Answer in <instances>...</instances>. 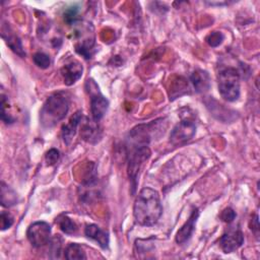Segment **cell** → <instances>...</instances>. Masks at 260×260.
I'll return each mask as SVG.
<instances>
[{
    "label": "cell",
    "mask_w": 260,
    "mask_h": 260,
    "mask_svg": "<svg viewBox=\"0 0 260 260\" xmlns=\"http://www.w3.org/2000/svg\"><path fill=\"white\" fill-rule=\"evenodd\" d=\"M161 213L162 205L158 192L149 187L141 189L133 206L135 221L142 226H152L158 221Z\"/></svg>",
    "instance_id": "obj_1"
},
{
    "label": "cell",
    "mask_w": 260,
    "mask_h": 260,
    "mask_svg": "<svg viewBox=\"0 0 260 260\" xmlns=\"http://www.w3.org/2000/svg\"><path fill=\"white\" fill-rule=\"evenodd\" d=\"M69 110V98L63 91L54 92L44 103L40 112V122L45 128L54 127L65 118Z\"/></svg>",
    "instance_id": "obj_2"
},
{
    "label": "cell",
    "mask_w": 260,
    "mask_h": 260,
    "mask_svg": "<svg viewBox=\"0 0 260 260\" xmlns=\"http://www.w3.org/2000/svg\"><path fill=\"white\" fill-rule=\"evenodd\" d=\"M127 173L132 188V194L136 190L138 178L146 161L150 157V149L148 145H127Z\"/></svg>",
    "instance_id": "obj_3"
},
{
    "label": "cell",
    "mask_w": 260,
    "mask_h": 260,
    "mask_svg": "<svg viewBox=\"0 0 260 260\" xmlns=\"http://www.w3.org/2000/svg\"><path fill=\"white\" fill-rule=\"evenodd\" d=\"M218 91L228 102H235L240 96V73L236 68L228 67L218 73Z\"/></svg>",
    "instance_id": "obj_4"
},
{
    "label": "cell",
    "mask_w": 260,
    "mask_h": 260,
    "mask_svg": "<svg viewBox=\"0 0 260 260\" xmlns=\"http://www.w3.org/2000/svg\"><path fill=\"white\" fill-rule=\"evenodd\" d=\"M93 80L88 79L85 83V88L90 95V113L91 118L99 122L107 113L109 108V101L100 92L98 84L95 85L94 89H92Z\"/></svg>",
    "instance_id": "obj_5"
},
{
    "label": "cell",
    "mask_w": 260,
    "mask_h": 260,
    "mask_svg": "<svg viewBox=\"0 0 260 260\" xmlns=\"http://www.w3.org/2000/svg\"><path fill=\"white\" fill-rule=\"evenodd\" d=\"M26 238L32 247H44L51 241V225L46 221L32 222L26 231Z\"/></svg>",
    "instance_id": "obj_6"
},
{
    "label": "cell",
    "mask_w": 260,
    "mask_h": 260,
    "mask_svg": "<svg viewBox=\"0 0 260 260\" xmlns=\"http://www.w3.org/2000/svg\"><path fill=\"white\" fill-rule=\"evenodd\" d=\"M196 133V125L192 120H182L172 129L170 142L173 145H182L193 138Z\"/></svg>",
    "instance_id": "obj_7"
},
{
    "label": "cell",
    "mask_w": 260,
    "mask_h": 260,
    "mask_svg": "<svg viewBox=\"0 0 260 260\" xmlns=\"http://www.w3.org/2000/svg\"><path fill=\"white\" fill-rule=\"evenodd\" d=\"M244 243V235L239 228H230L219 239V245L224 253L238 250Z\"/></svg>",
    "instance_id": "obj_8"
},
{
    "label": "cell",
    "mask_w": 260,
    "mask_h": 260,
    "mask_svg": "<svg viewBox=\"0 0 260 260\" xmlns=\"http://www.w3.org/2000/svg\"><path fill=\"white\" fill-rule=\"evenodd\" d=\"M80 126V137L91 144L98 143L102 139V129L99 125V122L94 121L92 118L82 117V120L79 124Z\"/></svg>",
    "instance_id": "obj_9"
},
{
    "label": "cell",
    "mask_w": 260,
    "mask_h": 260,
    "mask_svg": "<svg viewBox=\"0 0 260 260\" xmlns=\"http://www.w3.org/2000/svg\"><path fill=\"white\" fill-rule=\"evenodd\" d=\"M198 216H199L198 208L194 207L193 210L191 211V214L188 217L187 221L177 232L176 242L178 244H184L191 238V236L195 230V224H196Z\"/></svg>",
    "instance_id": "obj_10"
},
{
    "label": "cell",
    "mask_w": 260,
    "mask_h": 260,
    "mask_svg": "<svg viewBox=\"0 0 260 260\" xmlns=\"http://www.w3.org/2000/svg\"><path fill=\"white\" fill-rule=\"evenodd\" d=\"M83 67L80 62L73 60L69 63H66L61 68V74L64 79V83L66 85L74 84L82 75Z\"/></svg>",
    "instance_id": "obj_11"
},
{
    "label": "cell",
    "mask_w": 260,
    "mask_h": 260,
    "mask_svg": "<svg viewBox=\"0 0 260 260\" xmlns=\"http://www.w3.org/2000/svg\"><path fill=\"white\" fill-rule=\"evenodd\" d=\"M84 234L87 238L95 241L102 249L106 250L109 248V234L103 231L99 225L94 223L87 224L84 229Z\"/></svg>",
    "instance_id": "obj_12"
},
{
    "label": "cell",
    "mask_w": 260,
    "mask_h": 260,
    "mask_svg": "<svg viewBox=\"0 0 260 260\" xmlns=\"http://www.w3.org/2000/svg\"><path fill=\"white\" fill-rule=\"evenodd\" d=\"M82 117H83L82 112L77 111L75 114H73L71 116L69 121L65 125H63V127H62V138H63V140L66 144H69L72 141V139H73V137L76 133V130H77V128H78V126H79V124L82 120Z\"/></svg>",
    "instance_id": "obj_13"
},
{
    "label": "cell",
    "mask_w": 260,
    "mask_h": 260,
    "mask_svg": "<svg viewBox=\"0 0 260 260\" xmlns=\"http://www.w3.org/2000/svg\"><path fill=\"white\" fill-rule=\"evenodd\" d=\"M190 80L196 90V92H205L210 87V77L209 74L205 70L197 69L195 70L191 76Z\"/></svg>",
    "instance_id": "obj_14"
},
{
    "label": "cell",
    "mask_w": 260,
    "mask_h": 260,
    "mask_svg": "<svg viewBox=\"0 0 260 260\" xmlns=\"http://www.w3.org/2000/svg\"><path fill=\"white\" fill-rule=\"evenodd\" d=\"M6 29L7 31L2 27V38L5 40L7 46L21 58L25 57V52L23 50L20 39L13 31H10L9 27H6Z\"/></svg>",
    "instance_id": "obj_15"
},
{
    "label": "cell",
    "mask_w": 260,
    "mask_h": 260,
    "mask_svg": "<svg viewBox=\"0 0 260 260\" xmlns=\"http://www.w3.org/2000/svg\"><path fill=\"white\" fill-rule=\"evenodd\" d=\"M0 198H1V205L4 207H10L17 203L16 192L7 184H5L3 181L1 182V187H0Z\"/></svg>",
    "instance_id": "obj_16"
},
{
    "label": "cell",
    "mask_w": 260,
    "mask_h": 260,
    "mask_svg": "<svg viewBox=\"0 0 260 260\" xmlns=\"http://www.w3.org/2000/svg\"><path fill=\"white\" fill-rule=\"evenodd\" d=\"M64 256L68 260H81L86 259L85 252L81 245L77 243H70L64 252Z\"/></svg>",
    "instance_id": "obj_17"
},
{
    "label": "cell",
    "mask_w": 260,
    "mask_h": 260,
    "mask_svg": "<svg viewBox=\"0 0 260 260\" xmlns=\"http://www.w3.org/2000/svg\"><path fill=\"white\" fill-rule=\"evenodd\" d=\"M56 221H57L60 230L66 235H74V234H76V232L78 230L77 224L70 217H68L65 214L58 216V218H56Z\"/></svg>",
    "instance_id": "obj_18"
},
{
    "label": "cell",
    "mask_w": 260,
    "mask_h": 260,
    "mask_svg": "<svg viewBox=\"0 0 260 260\" xmlns=\"http://www.w3.org/2000/svg\"><path fill=\"white\" fill-rule=\"evenodd\" d=\"M94 46V40H84L83 42L75 45V51L79 54L82 55L85 59H89L92 56V50Z\"/></svg>",
    "instance_id": "obj_19"
},
{
    "label": "cell",
    "mask_w": 260,
    "mask_h": 260,
    "mask_svg": "<svg viewBox=\"0 0 260 260\" xmlns=\"http://www.w3.org/2000/svg\"><path fill=\"white\" fill-rule=\"evenodd\" d=\"M78 14H79V7L76 5H73L68 7L64 11L63 17L66 23H68L69 25H72L78 20Z\"/></svg>",
    "instance_id": "obj_20"
},
{
    "label": "cell",
    "mask_w": 260,
    "mask_h": 260,
    "mask_svg": "<svg viewBox=\"0 0 260 260\" xmlns=\"http://www.w3.org/2000/svg\"><path fill=\"white\" fill-rule=\"evenodd\" d=\"M32 60H34V63H35L38 67H40V68H42V69H46V68H48V67L51 65V59H50V57H49L47 54L43 53V52H38V53H36V54L32 56Z\"/></svg>",
    "instance_id": "obj_21"
},
{
    "label": "cell",
    "mask_w": 260,
    "mask_h": 260,
    "mask_svg": "<svg viewBox=\"0 0 260 260\" xmlns=\"http://www.w3.org/2000/svg\"><path fill=\"white\" fill-rule=\"evenodd\" d=\"M224 39V36L221 31H212L210 32L207 37H206V43L210 46V47H217L219 46L222 41Z\"/></svg>",
    "instance_id": "obj_22"
},
{
    "label": "cell",
    "mask_w": 260,
    "mask_h": 260,
    "mask_svg": "<svg viewBox=\"0 0 260 260\" xmlns=\"http://www.w3.org/2000/svg\"><path fill=\"white\" fill-rule=\"evenodd\" d=\"M13 224V216L8 211H1L0 215V228L1 231L9 229Z\"/></svg>",
    "instance_id": "obj_23"
},
{
    "label": "cell",
    "mask_w": 260,
    "mask_h": 260,
    "mask_svg": "<svg viewBox=\"0 0 260 260\" xmlns=\"http://www.w3.org/2000/svg\"><path fill=\"white\" fill-rule=\"evenodd\" d=\"M59 156H60L59 150L56 149V148H51L50 150L47 151L46 156H45L47 165H48V166H54V165L58 161Z\"/></svg>",
    "instance_id": "obj_24"
},
{
    "label": "cell",
    "mask_w": 260,
    "mask_h": 260,
    "mask_svg": "<svg viewBox=\"0 0 260 260\" xmlns=\"http://www.w3.org/2000/svg\"><path fill=\"white\" fill-rule=\"evenodd\" d=\"M236 216H237V214H236L235 210H234L233 208H231V207L224 208V209L221 211L220 215H219L220 219H221L222 221H224V222H228V223H231L232 221H234V219L236 218Z\"/></svg>",
    "instance_id": "obj_25"
},
{
    "label": "cell",
    "mask_w": 260,
    "mask_h": 260,
    "mask_svg": "<svg viewBox=\"0 0 260 260\" xmlns=\"http://www.w3.org/2000/svg\"><path fill=\"white\" fill-rule=\"evenodd\" d=\"M250 229L254 232V234H255L256 236L258 235V232H259V220H258V215H257V214H255L254 218L251 219Z\"/></svg>",
    "instance_id": "obj_26"
}]
</instances>
